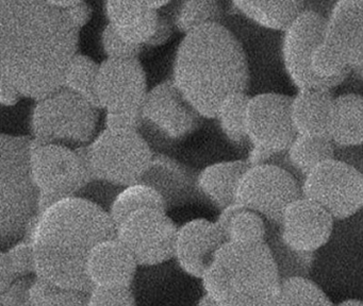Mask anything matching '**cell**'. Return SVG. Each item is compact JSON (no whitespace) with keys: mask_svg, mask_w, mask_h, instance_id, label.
<instances>
[{"mask_svg":"<svg viewBox=\"0 0 363 306\" xmlns=\"http://www.w3.org/2000/svg\"><path fill=\"white\" fill-rule=\"evenodd\" d=\"M80 30L52 1H0V78L37 100L63 86Z\"/></svg>","mask_w":363,"mask_h":306,"instance_id":"1","label":"cell"},{"mask_svg":"<svg viewBox=\"0 0 363 306\" xmlns=\"http://www.w3.org/2000/svg\"><path fill=\"white\" fill-rule=\"evenodd\" d=\"M116 231L109 210L92 200L82 196L58 200L39 212L25 236L35 255V276L62 288L89 293V255Z\"/></svg>","mask_w":363,"mask_h":306,"instance_id":"2","label":"cell"},{"mask_svg":"<svg viewBox=\"0 0 363 306\" xmlns=\"http://www.w3.org/2000/svg\"><path fill=\"white\" fill-rule=\"evenodd\" d=\"M172 81L201 117L214 118L228 96L246 93L250 70L245 51L220 23L184 34L174 59Z\"/></svg>","mask_w":363,"mask_h":306,"instance_id":"3","label":"cell"},{"mask_svg":"<svg viewBox=\"0 0 363 306\" xmlns=\"http://www.w3.org/2000/svg\"><path fill=\"white\" fill-rule=\"evenodd\" d=\"M201 280L205 293L222 306H272L282 283L275 254L267 242H225Z\"/></svg>","mask_w":363,"mask_h":306,"instance_id":"4","label":"cell"},{"mask_svg":"<svg viewBox=\"0 0 363 306\" xmlns=\"http://www.w3.org/2000/svg\"><path fill=\"white\" fill-rule=\"evenodd\" d=\"M31 138L1 135L0 140V230L3 246L26 236L39 214V191L30 170ZM8 246V248H9Z\"/></svg>","mask_w":363,"mask_h":306,"instance_id":"5","label":"cell"},{"mask_svg":"<svg viewBox=\"0 0 363 306\" xmlns=\"http://www.w3.org/2000/svg\"><path fill=\"white\" fill-rule=\"evenodd\" d=\"M101 108L65 87L35 101L30 115L33 140L84 148L94 140Z\"/></svg>","mask_w":363,"mask_h":306,"instance_id":"6","label":"cell"},{"mask_svg":"<svg viewBox=\"0 0 363 306\" xmlns=\"http://www.w3.org/2000/svg\"><path fill=\"white\" fill-rule=\"evenodd\" d=\"M84 149L93 178L121 188L141 182L155 157L147 138L137 130L105 128Z\"/></svg>","mask_w":363,"mask_h":306,"instance_id":"7","label":"cell"},{"mask_svg":"<svg viewBox=\"0 0 363 306\" xmlns=\"http://www.w3.org/2000/svg\"><path fill=\"white\" fill-rule=\"evenodd\" d=\"M31 176L39 191V212L63 198L79 196L94 178L84 148L46 144L31 138Z\"/></svg>","mask_w":363,"mask_h":306,"instance_id":"8","label":"cell"},{"mask_svg":"<svg viewBox=\"0 0 363 306\" xmlns=\"http://www.w3.org/2000/svg\"><path fill=\"white\" fill-rule=\"evenodd\" d=\"M292 97L277 93L252 96L246 112V135L250 142L248 163H271L286 154L297 136L291 114Z\"/></svg>","mask_w":363,"mask_h":306,"instance_id":"9","label":"cell"},{"mask_svg":"<svg viewBox=\"0 0 363 306\" xmlns=\"http://www.w3.org/2000/svg\"><path fill=\"white\" fill-rule=\"evenodd\" d=\"M303 197L301 182L275 163L250 165L240 181L235 203L280 225L286 208Z\"/></svg>","mask_w":363,"mask_h":306,"instance_id":"10","label":"cell"},{"mask_svg":"<svg viewBox=\"0 0 363 306\" xmlns=\"http://www.w3.org/2000/svg\"><path fill=\"white\" fill-rule=\"evenodd\" d=\"M301 191L335 220H344L363 208V174L335 157L301 180Z\"/></svg>","mask_w":363,"mask_h":306,"instance_id":"11","label":"cell"},{"mask_svg":"<svg viewBox=\"0 0 363 306\" xmlns=\"http://www.w3.org/2000/svg\"><path fill=\"white\" fill-rule=\"evenodd\" d=\"M178 227L167 210L146 208L116 225V236L142 266H156L173 259Z\"/></svg>","mask_w":363,"mask_h":306,"instance_id":"12","label":"cell"},{"mask_svg":"<svg viewBox=\"0 0 363 306\" xmlns=\"http://www.w3.org/2000/svg\"><path fill=\"white\" fill-rule=\"evenodd\" d=\"M201 117L173 81H163L146 95L140 132L165 142H182L197 129Z\"/></svg>","mask_w":363,"mask_h":306,"instance_id":"13","label":"cell"},{"mask_svg":"<svg viewBox=\"0 0 363 306\" xmlns=\"http://www.w3.org/2000/svg\"><path fill=\"white\" fill-rule=\"evenodd\" d=\"M327 17L307 8L284 32L281 55L284 69L298 91L320 89L331 91L312 74L310 62L314 50L326 38Z\"/></svg>","mask_w":363,"mask_h":306,"instance_id":"14","label":"cell"},{"mask_svg":"<svg viewBox=\"0 0 363 306\" xmlns=\"http://www.w3.org/2000/svg\"><path fill=\"white\" fill-rule=\"evenodd\" d=\"M148 91L138 57L106 59L99 64L95 96L97 106L106 113L141 112Z\"/></svg>","mask_w":363,"mask_h":306,"instance_id":"15","label":"cell"},{"mask_svg":"<svg viewBox=\"0 0 363 306\" xmlns=\"http://www.w3.org/2000/svg\"><path fill=\"white\" fill-rule=\"evenodd\" d=\"M169 1H107L105 14L108 25L129 44L156 46L171 35L169 23L159 10Z\"/></svg>","mask_w":363,"mask_h":306,"instance_id":"16","label":"cell"},{"mask_svg":"<svg viewBox=\"0 0 363 306\" xmlns=\"http://www.w3.org/2000/svg\"><path fill=\"white\" fill-rule=\"evenodd\" d=\"M279 225L284 246L297 254L309 255L329 242L335 218L303 196L286 208Z\"/></svg>","mask_w":363,"mask_h":306,"instance_id":"17","label":"cell"},{"mask_svg":"<svg viewBox=\"0 0 363 306\" xmlns=\"http://www.w3.org/2000/svg\"><path fill=\"white\" fill-rule=\"evenodd\" d=\"M226 242L224 230L218 221L193 219L178 227L174 259L189 276L201 278Z\"/></svg>","mask_w":363,"mask_h":306,"instance_id":"18","label":"cell"},{"mask_svg":"<svg viewBox=\"0 0 363 306\" xmlns=\"http://www.w3.org/2000/svg\"><path fill=\"white\" fill-rule=\"evenodd\" d=\"M326 42L352 72L363 76V0L333 4L327 16Z\"/></svg>","mask_w":363,"mask_h":306,"instance_id":"19","label":"cell"},{"mask_svg":"<svg viewBox=\"0 0 363 306\" xmlns=\"http://www.w3.org/2000/svg\"><path fill=\"white\" fill-rule=\"evenodd\" d=\"M138 265L130 251L114 236L99 242L91 251L86 272L92 287H130Z\"/></svg>","mask_w":363,"mask_h":306,"instance_id":"20","label":"cell"},{"mask_svg":"<svg viewBox=\"0 0 363 306\" xmlns=\"http://www.w3.org/2000/svg\"><path fill=\"white\" fill-rule=\"evenodd\" d=\"M248 167L247 159L210 164L196 174L195 188L212 205L224 210L235 203L238 186Z\"/></svg>","mask_w":363,"mask_h":306,"instance_id":"21","label":"cell"},{"mask_svg":"<svg viewBox=\"0 0 363 306\" xmlns=\"http://www.w3.org/2000/svg\"><path fill=\"white\" fill-rule=\"evenodd\" d=\"M196 174L173 157L155 154L141 182L154 187L164 199L167 206L179 204L195 188Z\"/></svg>","mask_w":363,"mask_h":306,"instance_id":"22","label":"cell"},{"mask_svg":"<svg viewBox=\"0 0 363 306\" xmlns=\"http://www.w3.org/2000/svg\"><path fill=\"white\" fill-rule=\"evenodd\" d=\"M333 96L328 89H307L292 97L291 114L299 135L328 136Z\"/></svg>","mask_w":363,"mask_h":306,"instance_id":"23","label":"cell"},{"mask_svg":"<svg viewBox=\"0 0 363 306\" xmlns=\"http://www.w3.org/2000/svg\"><path fill=\"white\" fill-rule=\"evenodd\" d=\"M328 137L335 148L363 146V96L347 93L333 98Z\"/></svg>","mask_w":363,"mask_h":306,"instance_id":"24","label":"cell"},{"mask_svg":"<svg viewBox=\"0 0 363 306\" xmlns=\"http://www.w3.org/2000/svg\"><path fill=\"white\" fill-rule=\"evenodd\" d=\"M233 8L265 29L284 32L307 10L303 1H233Z\"/></svg>","mask_w":363,"mask_h":306,"instance_id":"25","label":"cell"},{"mask_svg":"<svg viewBox=\"0 0 363 306\" xmlns=\"http://www.w3.org/2000/svg\"><path fill=\"white\" fill-rule=\"evenodd\" d=\"M335 150L328 136L297 134L284 155L290 167L303 180L318 166L335 159Z\"/></svg>","mask_w":363,"mask_h":306,"instance_id":"26","label":"cell"},{"mask_svg":"<svg viewBox=\"0 0 363 306\" xmlns=\"http://www.w3.org/2000/svg\"><path fill=\"white\" fill-rule=\"evenodd\" d=\"M216 221L224 230L227 242L241 244H258L265 242V219L252 210L233 204L220 210V216Z\"/></svg>","mask_w":363,"mask_h":306,"instance_id":"27","label":"cell"},{"mask_svg":"<svg viewBox=\"0 0 363 306\" xmlns=\"http://www.w3.org/2000/svg\"><path fill=\"white\" fill-rule=\"evenodd\" d=\"M167 208L162 196L154 187L146 183L137 182L120 189L110 204L109 214L118 225L138 210L146 208L167 210Z\"/></svg>","mask_w":363,"mask_h":306,"instance_id":"28","label":"cell"},{"mask_svg":"<svg viewBox=\"0 0 363 306\" xmlns=\"http://www.w3.org/2000/svg\"><path fill=\"white\" fill-rule=\"evenodd\" d=\"M250 96L237 93L228 96L218 106L214 118L225 137L235 144L247 142L246 135V112Z\"/></svg>","mask_w":363,"mask_h":306,"instance_id":"29","label":"cell"},{"mask_svg":"<svg viewBox=\"0 0 363 306\" xmlns=\"http://www.w3.org/2000/svg\"><path fill=\"white\" fill-rule=\"evenodd\" d=\"M330 304L324 291L309 278L293 276L282 280L272 306H325Z\"/></svg>","mask_w":363,"mask_h":306,"instance_id":"30","label":"cell"},{"mask_svg":"<svg viewBox=\"0 0 363 306\" xmlns=\"http://www.w3.org/2000/svg\"><path fill=\"white\" fill-rule=\"evenodd\" d=\"M99 69V64L94 60L88 55L77 53L65 72L63 87L96 104L95 89Z\"/></svg>","mask_w":363,"mask_h":306,"instance_id":"31","label":"cell"},{"mask_svg":"<svg viewBox=\"0 0 363 306\" xmlns=\"http://www.w3.org/2000/svg\"><path fill=\"white\" fill-rule=\"evenodd\" d=\"M312 74L330 89L339 86L352 72L347 64L333 50L325 38L314 50L310 62Z\"/></svg>","mask_w":363,"mask_h":306,"instance_id":"32","label":"cell"},{"mask_svg":"<svg viewBox=\"0 0 363 306\" xmlns=\"http://www.w3.org/2000/svg\"><path fill=\"white\" fill-rule=\"evenodd\" d=\"M222 8L214 0H191L178 6L174 16L175 27L184 34L189 33L201 26L218 23Z\"/></svg>","mask_w":363,"mask_h":306,"instance_id":"33","label":"cell"},{"mask_svg":"<svg viewBox=\"0 0 363 306\" xmlns=\"http://www.w3.org/2000/svg\"><path fill=\"white\" fill-rule=\"evenodd\" d=\"M0 263L5 264L16 278L35 274V255L33 246L27 239L20 240L5 249L1 253Z\"/></svg>","mask_w":363,"mask_h":306,"instance_id":"34","label":"cell"},{"mask_svg":"<svg viewBox=\"0 0 363 306\" xmlns=\"http://www.w3.org/2000/svg\"><path fill=\"white\" fill-rule=\"evenodd\" d=\"M88 306H137V302L130 287L93 286Z\"/></svg>","mask_w":363,"mask_h":306,"instance_id":"35","label":"cell"},{"mask_svg":"<svg viewBox=\"0 0 363 306\" xmlns=\"http://www.w3.org/2000/svg\"><path fill=\"white\" fill-rule=\"evenodd\" d=\"M101 47L107 59H135L142 51V47L123 40L110 25L101 32Z\"/></svg>","mask_w":363,"mask_h":306,"instance_id":"36","label":"cell"},{"mask_svg":"<svg viewBox=\"0 0 363 306\" xmlns=\"http://www.w3.org/2000/svg\"><path fill=\"white\" fill-rule=\"evenodd\" d=\"M88 295L86 291L56 286L40 306H88Z\"/></svg>","mask_w":363,"mask_h":306,"instance_id":"37","label":"cell"},{"mask_svg":"<svg viewBox=\"0 0 363 306\" xmlns=\"http://www.w3.org/2000/svg\"><path fill=\"white\" fill-rule=\"evenodd\" d=\"M52 2L67 14L69 21L79 30L90 21L92 10L86 2L80 0H60Z\"/></svg>","mask_w":363,"mask_h":306,"instance_id":"38","label":"cell"},{"mask_svg":"<svg viewBox=\"0 0 363 306\" xmlns=\"http://www.w3.org/2000/svg\"><path fill=\"white\" fill-rule=\"evenodd\" d=\"M105 125L118 131H140L141 112L106 113Z\"/></svg>","mask_w":363,"mask_h":306,"instance_id":"39","label":"cell"},{"mask_svg":"<svg viewBox=\"0 0 363 306\" xmlns=\"http://www.w3.org/2000/svg\"><path fill=\"white\" fill-rule=\"evenodd\" d=\"M335 159H341L363 174V146L354 148H337Z\"/></svg>","mask_w":363,"mask_h":306,"instance_id":"40","label":"cell"},{"mask_svg":"<svg viewBox=\"0 0 363 306\" xmlns=\"http://www.w3.org/2000/svg\"><path fill=\"white\" fill-rule=\"evenodd\" d=\"M23 97L18 89L4 78H0V102L3 106H14Z\"/></svg>","mask_w":363,"mask_h":306,"instance_id":"41","label":"cell"},{"mask_svg":"<svg viewBox=\"0 0 363 306\" xmlns=\"http://www.w3.org/2000/svg\"><path fill=\"white\" fill-rule=\"evenodd\" d=\"M196 306H222L218 301L213 299L211 295L205 293V295L199 300Z\"/></svg>","mask_w":363,"mask_h":306,"instance_id":"42","label":"cell"},{"mask_svg":"<svg viewBox=\"0 0 363 306\" xmlns=\"http://www.w3.org/2000/svg\"><path fill=\"white\" fill-rule=\"evenodd\" d=\"M339 306H363V303L358 300H347V301L342 302Z\"/></svg>","mask_w":363,"mask_h":306,"instance_id":"43","label":"cell"},{"mask_svg":"<svg viewBox=\"0 0 363 306\" xmlns=\"http://www.w3.org/2000/svg\"><path fill=\"white\" fill-rule=\"evenodd\" d=\"M325 306H333V305H331V304H328V305H325Z\"/></svg>","mask_w":363,"mask_h":306,"instance_id":"44","label":"cell"}]
</instances>
